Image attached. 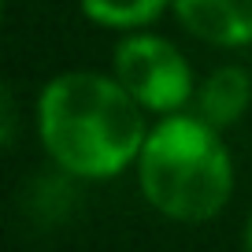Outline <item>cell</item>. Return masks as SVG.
<instances>
[{"label": "cell", "instance_id": "8", "mask_svg": "<svg viewBox=\"0 0 252 252\" xmlns=\"http://www.w3.org/2000/svg\"><path fill=\"white\" fill-rule=\"evenodd\" d=\"M245 252H252V212L245 219Z\"/></svg>", "mask_w": 252, "mask_h": 252}, {"label": "cell", "instance_id": "3", "mask_svg": "<svg viewBox=\"0 0 252 252\" xmlns=\"http://www.w3.org/2000/svg\"><path fill=\"white\" fill-rule=\"evenodd\" d=\"M111 67H115L111 74L123 82L126 93L156 115H174L197 96L189 60L167 37H156V33H130L115 48Z\"/></svg>", "mask_w": 252, "mask_h": 252}, {"label": "cell", "instance_id": "1", "mask_svg": "<svg viewBox=\"0 0 252 252\" xmlns=\"http://www.w3.org/2000/svg\"><path fill=\"white\" fill-rule=\"evenodd\" d=\"M37 137L63 174L104 182L137 163L149 126L115 74L63 71L37 96Z\"/></svg>", "mask_w": 252, "mask_h": 252}, {"label": "cell", "instance_id": "6", "mask_svg": "<svg viewBox=\"0 0 252 252\" xmlns=\"http://www.w3.org/2000/svg\"><path fill=\"white\" fill-rule=\"evenodd\" d=\"M78 8L93 26L137 33L163 19V11H171V0H78Z\"/></svg>", "mask_w": 252, "mask_h": 252}, {"label": "cell", "instance_id": "2", "mask_svg": "<svg viewBox=\"0 0 252 252\" xmlns=\"http://www.w3.org/2000/svg\"><path fill=\"white\" fill-rule=\"evenodd\" d=\"M134 167L145 200L174 222L215 219L234 193V156L219 130L197 111L159 119Z\"/></svg>", "mask_w": 252, "mask_h": 252}, {"label": "cell", "instance_id": "7", "mask_svg": "<svg viewBox=\"0 0 252 252\" xmlns=\"http://www.w3.org/2000/svg\"><path fill=\"white\" fill-rule=\"evenodd\" d=\"M0 111H4V145L15 141V100H11V89H4V96H0Z\"/></svg>", "mask_w": 252, "mask_h": 252}, {"label": "cell", "instance_id": "4", "mask_svg": "<svg viewBox=\"0 0 252 252\" xmlns=\"http://www.w3.org/2000/svg\"><path fill=\"white\" fill-rule=\"evenodd\" d=\"M171 11L204 45H252V0H171Z\"/></svg>", "mask_w": 252, "mask_h": 252}, {"label": "cell", "instance_id": "5", "mask_svg": "<svg viewBox=\"0 0 252 252\" xmlns=\"http://www.w3.org/2000/svg\"><path fill=\"white\" fill-rule=\"evenodd\" d=\"M193 104H197V115L208 119L215 130L234 126L252 104V74L245 67H215L197 89Z\"/></svg>", "mask_w": 252, "mask_h": 252}]
</instances>
